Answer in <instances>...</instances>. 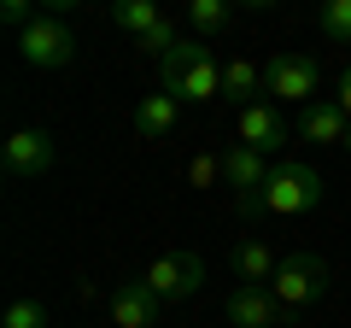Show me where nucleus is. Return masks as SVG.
<instances>
[{
    "label": "nucleus",
    "instance_id": "obj_1",
    "mask_svg": "<svg viewBox=\"0 0 351 328\" xmlns=\"http://www.w3.org/2000/svg\"><path fill=\"white\" fill-rule=\"evenodd\" d=\"M322 205V176H316L311 164H276L263 188L240 194V211L246 217H299V211H316Z\"/></svg>",
    "mask_w": 351,
    "mask_h": 328
},
{
    "label": "nucleus",
    "instance_id": "obj_2",
    "mask_svg": "<svg viewBox=\"0 0 351 328\" xmlns=\"http://www.w3.org/2000/svg\"><path fill=\"white\" fill-rule=\"evenodd\" d=\"M158 71H164V94H176V100L205 106V100L223 94V65L211 59V47H205L199 36H182V41L158 59Z\"/></svg>",
    "mask_w": 351,
    "mask_h": 328
},
{
    "label": "nucleus",
    "instance_id": "obj_3",
    "mask_svg": "<svg viewBox=\"0 0 351 328\" xmlns=\"http://www.w3.org/2000/svg\"><path fill=\"white\" fill-rule=\"evenodd\" d=\"M18 53H24V65H36V71H59V65L76 59V36H71V24H64L59 12H36V24L18 30Z\"/></svg>",
    "mask_w": 351,
    "mask_h": 328
},
{
    "label": "nucleus",
    "instance_id": "obj_4",
    "mask_svg": "<svg viewBox=\"0 0 351 328\" xmlns=\"http://www.w3.org/2000/svg\"><path fill=\"white\" fill-rule=\"evenodd\" d=\"M269 293H276L287 311H304V305H316L328 293V258L316 253H287L276 270V281H269Z\"/></svg>",
    "mask_w": 351,
    "mask_h": 328
},
{
    "label": "nucleus",
    "instance_id": "obj_5",
    "mask_svg": "<svg viewBox=\"0 0 351 328\" xmlns=\"http://www.w3.org/2000/svg\"><path fill=\"white\" fill-rule=\"evenodd\" d=\"M147 293L158 305H176V299H193V293H199V281H205V264L193 253H164V258H152L147 264Z\"/></svg>",
    "mask_w": 351,
    "mask_h": 328
},
{
    "label": "nucleus",
    "instance_id": "obj_6",
    "mask_svg": "<svg viewBox=\"0 0 351 328\" xmlns=\"http://www.w3.org/2000/svg\"><path fill=\"white\" fill-rule=\"evenodd\" d=\"M316 82H322V65L304 59V53H276V59L263 65V94H276V100L304 106L316 94Z\"/></svg>",
    "mask_w": 351,
    "mask_h": 328
},
{
    "label": "nucleus",
    "instance_id": "obj_7",
    "mask_svg": "<svg viewBox=\"0 0 351 328\" xmlns=\"http://www.w3.org/2000/svg\"><path fill=\"white\" fill-rule=\"evenodd\" d=\"M0 164H6V176L29 182V176H41V170H53V141L41 135V129H18V135H6V147H0Z\"/></svg>",
    "mask_w": 351,
    "mask_h": 328
},
{
    "label": "nucleus",
    "instance_id": "obj_8",
    "mask_svg": "<svg viewBox=\"0 0 351 328\" xmlns=\"http://www.w3.org/2000/svg\"><path fill=\"white\" fill-rule=\"evenodd\" d=\"M223 311H228L234 328H281V323H287V305H281L269 288H234Z\"/></svg>",
    "mask_w": 351,
    "mask_h": 328
},
{
    "label": "nucleus",
    "instance_id": "obj_9",
    "mask_svg": "<svg viewBox=\"0 0 351 328\" xmlns=\"http://www.w3.org/2000/svg\"><path fill=\"white\" fill-rule=\"evenodd\" d=\"M240 147H252V152H281L287 147V124H281V112L269 100H258V106H246L240 112Z\"/></svg>",
    "mask_w": 351,
    "mask_h": 328
},
{
    "label": "nucleus",
    "instance_id": "obj_10",
    "mask_svg": "<svg viewBox=\"0 0 351 328\" xmlns=\"http://www.w3.org/2000/svg\"><path fill=\"white\" fill-rule=\"evenodd\" d=\"M299 129H304V141H316V147H346L351 117L339 112V100H311L304 117H299Z\"/></svg>",
    "mask_w": 351,
    "mask_h": 328
},
{
    "label": "nucleus",
    "instance_id": "obj_11",
    "mask_svg": "<svg viewBox=\"0 0 351 328\" xmlns=\"http://www.w3.org/2000/svg\"><path fill=\"white\" fill-rule=\"evenodd\" d=\"M112 323L117 328H158V299L147 293V281H123L112 293Z\"/></svg>",
    "mask_w": 351,
    "mask_h": 328
},
{
    "label": "nucleus",
    "instance_id": "obj_12",
    "mask_svg": "<svg viewBox=\"0 0 351 328\" xmlns=\"http://www.w3.org/2000/svg\"><path fill=\"white\" fill-rule=\"evenodd\" d=\"M276 164L263 159V152H252V147H223V182L228 188H240V194H252V188H263V176H269Z\"/></svg>",
    "mask_w": 351,
    "mask_h": 328
},
{
    "label": "nucleus",
    "instance_id": "obj_13",
    "mask_svg": "<svg viewBox=\"0 0 351 328\" xmlns=\"http://www.w3.org/2000/svg\"><path fill=\"white\" fill-rule=\"evenodd\" d=\"M176 117H182V100H176V94H147V100L135 106V135L141 141H164V135H176Z\"/></svg>",
    "mask_w": 351,
    "mask_h": 328
},
{
    "label": "nucleus",
    "instance_id": "obj_14",
    "mask_svg": "<svg viewBox=\"0 0 351 328\" xmlns=\"http://www.w3.org/2000/svg\"><path fill=\"white\" fill-rule=\"evenodd\" d=\"M276 270H281V258L269 253L263 240H240V246H234V276H240V288H269Z\"/></svg>",
    "mask_w": 351,
    "mask_h": 328
},
{
    "label": "nucleus",
    "instance_id": "obj_15",
    "mask_svg": "<svg viewBox=\"0 0 351 328\" xmlns=\"http://www.w3.org/2000/svg\"><path fill=\"white\" fill-rule=\"evenodd\" d=\"M258 94H263V65L228 59L223 65V100H234L240 112H246V106H258Z\"/></svg>",
    "mask_w": 351,
    "mask_h": 328
},
{
    "label": "nucleus",
    "instance_id": "obj_16",
    "mask_svg": "<svg viewBox=\"0 0 351 328\" xmlns=\"http://www.w3.org/2000/svg\"><path fill=\"white\" fill-rule=\"evenodd\" d=\"M112 24L129 30V36L141 41V36H152V30L164 24V12L152 6V0H117V6H112Z\"/></svg>",
    "mask_w": 351,
    "mask_h": 328
},
{
    "label": "nucleus",
    "instance_id": "obj_17",
    "mask_svg": "<svg viewBox=\"0 0 351 328\" xmlns=\"http://www.w3.org/2000/svg\"><path fill=\"white\" fill-rule=\"evenodd\" d=\"M228 18H234V6H228V0H193V6H188V24L199 30V36L228 30Z\"/></svg>",
    "mask_w": 351,
    "mask_h": 328
},
{
    "label": "nucleus",
    "instance_id": "obj_18",
    "mask_svg": "<svg viewBox=\"0 0 351 328\" xmlns=\"http://www.w3.org/2000/svg\"><path fill=\"white\" fill-rule=\"evenodd\" d=\"M316 30L328 41H339V47H351V0H328L322 12H316Z\"/></svg>",
    "mask_w": 351,
    "mask_h": 328
},
{
    "label": "nucleus",
    "instance_id": "obj_19",
    "mask_svg": "<svg viewBox=\"0 0 351 328\" xmlns=\"http://www.w3.org/2000/svg\"><path fill=\"white\" fill-rule=\"evenodd\" d=\"M0 328H47V311H41L36 299H18L12 311L0 316Z\"/></svg>",
    "mask_w": 351,
    "mask_h": 328
},
{
    "label": "nucleus",
    "instance_id": "obj_20",
    "mask_svg": "<svg viewBox=\"0 0 351 328\" xmlns=\"http://www.w3.org/2000/svg\"><path fill=\"white\" fill-rule=\"evenodd\" d=\"M188 182H193V188H211V182H223V152H199V159L188 164Z\"/></svg>",
    "mask_w": 351,
    "mask_h": 328
},
{
    "label": "nucleus",
    "instance_id": "obj_21",
    "mask_svg": "<svg viewBox=\"0 0 351 328\" xmlns=\"http://www.w3.org/2000/svg\"><path fill=\"white\" fill-rule=\"evenodd\" d=\"M334 100H339V112L351 117V65H346V76H339V94H334Z\"/></svg>",
    "mask_w": 351,
    "mask_h": 328
},
{
    "label": "nucleus",
    "instance_id": "obj_22",
    "mask_svg": "<svg viewBox=\"0 0 351 328\" xmlns=\"http://www.w3.org/2000/svg\"><path fill=\"white\" fill-rule=\"evenodd\" d=\"M346 152H351V135H346Z\"/></svg>",
    "mask_w": 351,
    "mask_h": 328
}]
</instances>
